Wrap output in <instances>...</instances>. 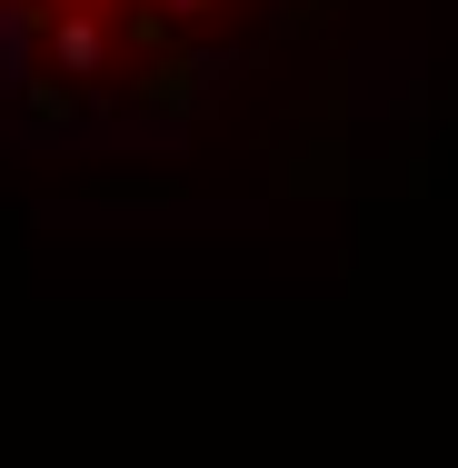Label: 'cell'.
<instances>
[{
	"mask_svg": "<svg viewBox=\"0 0 458 468\" xmlns=\"http://www.w3.org/2000/svg\"><path fill=\"white\" fill-rule=\"evenodd\" d=\"M279 0H0V90L50 110L209 90Z\"/></svg>",
	"mask_w": 458,
	"mask_h": 468,
	"instance_id": "obj_1",
	"label": "cell"
}]
</instances>
